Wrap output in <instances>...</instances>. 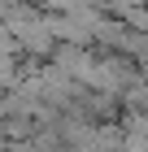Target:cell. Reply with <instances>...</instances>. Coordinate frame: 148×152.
I'll use <instances>...</instances> for the list:
<instances>
[{"mask_svg": "<svg viewBox=\"0 0 148 152\" xmlns=\"http://www.w3.org/2000/svg\"><path fill=\"white\" fill-rule=\"evenodd\" d=\"M18 83H22V61L18 57H0V100L9 91H18Z\"/></svg>", "mask_w": 148, "mask_h": 152, "instance_id": "1", "label": "cell"}, {"mask_svg": "<svg viewBox=\"0 0 148 152\" xmlns=\"http://www.w3.org/2000/svg\"><path fill=\"white\" fill-rule=\"evenodd\" d=\"M122 152H148V139L144 135H122Z\"/></svg>", "mask_w": 148, "mask_h": 152, "instance_id": "2", "label": "cell"}]
</instances>
